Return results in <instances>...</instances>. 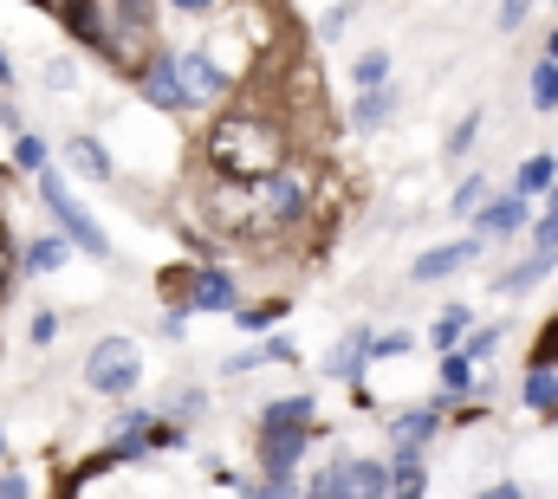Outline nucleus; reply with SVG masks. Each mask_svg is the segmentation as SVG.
<instances>
[{
  "mask_svg": "<svg viewBox=\"0 0 558 499\" xmlns=\"http://www.w3.org/2000/svg\"><path fill=\"white\" fill-rule=\"evenodd\" d=\"M305 175L292 169H274V175H254V182H234V188H208V221L221 234H241V241H267L279 228L305 221Z\"/></svg>",
  "mask_w": 558,
  "mask_h": 499,
  "instance_id": "obj_1",
  "label": "nucleus"
},
{
  "mask_svg": "<svg viewBox=\"0 0 558 499\" xmlns=\"http://www.w3.org/2000/svg\"><path fill=\"white\" fill-rule=\"evenodd\" d=\"M286 156H292L286 124L260 118V111H228V118H215V130H208V169L228 175V182L274 175V169H286Z\"/></svg>",
  "mask_w": 558,
  "mask_h": 499,
  "instance_id": "obj_2",
  "label": "nucleus"
},
{
  "mask_svg": "<svg viewBox=\"0 0 558 499\" xmlns=\"http://www.w3.org/2000/svg\"><path fill=\"white\" fill-rule=\"evenodd\" d=\"M143 376V357L131 338H105L98 351H92V364H85V382L98 389V395H131Z\"/></svg>",
  "mask_w": 558,
  "mask_h": 499,
  "instance_id": "obj_3",
  "label": "nucleus"
},
{
  "mask_svg": "<svg viewBox=\"0 0 558 499\" xmlns=\"http://www.w3.org/2000/svg\"><path fill=\"white\" fill-rule=\"evenodd\" d=\"M39 195H46V208L59 215V228H65L78 247H85V253H105V228H98V221H92V215L72 202V188H65L59 175H46V169H39Z\"/></svg>",
  "mask_w": 558,
  "mask_h": 499,
  "instance_id": "obj_4",
  "label": "nucleus"
},
{
  "mask_svg": "<svg viewBox=\"0 0 558 499\" xmlns=\"http://www.w3.org/2000/svg\"><path fill=\"white\" fill-rule=\"evenodd\" d=\"M169 65H175V85H182V105H208V98H221V92H228V78H221V72H215V65H208L202 52H175Z\"/></svg>",
  "mask_w": 558,
  "mask_h": 499,
  "instance_id": "obj_5",
  "label": "nucleus"
},
{
  "mask_svg": "<svg viewBox=\"0 0 558 499\" xmlns=\"http://www.w3.org/2000/svg\"><path fill=\"white\" fill-rule=\"evenodd\" d=\"M474 215H481V241H500V234H520V228H526V195L513 188V195H500V202H481Z\"/></svg>",
  "mask_w": 558,
  "mask_h": 499,
  "instance_id": "obj_6",
  "label": "nucleus"
},
{
  "mask_svg": "<svg viewBox=\"0 0 558 499\" xmlns=\"http://www.w3.org/2000/svg\"><path fill=\"white\" fill-rule=\"evenodd\" d=\"M474 253H481V241H448V247H428L416 266H410V279H422V285H428V279H448V272H461Z\"/></svg>",
  "mask_w": 558,
  "mask_h": 499,
  "instance_id": "obj_7",
  "label": "nucleus"
},
{
  "mask_svg": "<svg viewBox=\"0 0 558 499\" xmlns=\"http://www.w3.org/2000/svg\"><path fill=\"white\" fill-rule=\"evenodd\" d=\"M305 454V428H260V461L267 474H292Z\"/></svg>",
  "mask_w": 558,
  "mask_h": 499,
  "instance_id": "obj_8",
  "label": "nucleus"
},
{
  "mask_svg": "<svg viewBox=\"0 0 558 499\" xmlns=\"http://www.w3.org/2000/svg\"><path fill=\"white\" fill-rule=\"evenodd\" d=\"M195 305H202V312H234V279H228L221 266L195 272Z\"/></svg>",
  "mask_w": 558,
  "mask_h": 499,
  "instance_id": "obj_9",
  "label": "nucleus"
},
{
  "mask_svg": "<svg viewBox=\"0 0 558 499\" xmlns=\"http://www.w3.org/2000/svg\"><path fill=\"white\" fill-rule=\"evenodd\" d=\"M143 92H149V105L182 111V85H175V65H169V59H156V65L143 72Z\"/></svg>",
  "mask_w": 558,
  "mask_h": 499,
  "instance_id": "obj_10",
  "label": "nucleus"
},
{
  "mask_svg": "<svg viewBox=\"0 0 558 499\" xmlns=\"http://www.w3.org/2000/svg\"><path fill=\"white\" fill-rule=\"evenodd\" d=\"M390 111H397V92H390V85H364V98L351 105V118H357V130H377L384 118H390Z\"/></svg>",
  "mask_w": 558,
  "mask_h": 499,
  "instance_id": "obj_11",
  "label": "nucleus"
},
{
  "mask_svg": "<svg viewBox=\"0 0 558 499\" xmlns=\"http://www.w3.org/2000/svg\"><path fill=\"white\" fill-rule=\"evenodd\" d=\"M260 428H312V395H279V402H267Z\"/></svg>",
  "mask_w": 558,
  "mask_h": 499,
  "instance_id": "obj_12",
  "label": "nucleus"
},
{
  "mask_svg": "<svg viewBox=\"0 0 558 499\" xmlns=\"http://www.w3.org/2000/svg\"><path fill=\"white\" fill-rule=\"evenodd\" d=\"M526 409L558 415V376H553V364H533V376H526Z\"/></svg>",
  "mask_w": 558,
  "mask_h": 499,
  "instance_id": "obj_13",
  "label": "nucleus"
},
{
  "mask_svg": "<svg viewBox=\"0 0 558 499\" xmlns=\"http://www.w3.org/2000/svg\"><path fill=\"white\" fill-rule=\"evenodd\" d=\"M72 169H78V175H92V182H111V156H105L92 136H72Z\"/></svg>",
  "mask_w": 558,
  "mask_h": 499,
  "instance_id": "obj_14",
  "label": "nucleus"
},
{
  "mask_svg": "<svg viewBox=\"0 0 558 499\" xmlns=\"http://www.w3.org/2000/svg\"><path fill=\"white\" fill-rule=\"evenodd\" d=\"M553 175H558L553 156H526V162H520V175H513V188L533 202V195H546V188H553Z\"/></svg>",
  "mask_w": 558,
  "mask_h": 499,
  "instance_id": "obj_15",
  "label": "nucleus"
},
{
  "mask_svg": "<svg viewBox=\"0 0 558 499\" xmlns=\"http://www.w3.org/2000/svg\"><path fill=\"white\" fill-rule=\"evenodd\" d=\"M371 364V331H351L338 351H331V376H351V370H364Z\"/></svg>",
  "mask_w": 558,
  "mask_h": 499,
  "instance_id": "obj_16",
  "label": "nucleus"
},
{
  "mask_svg": "<svg viewBox=\"0 0 558 499\" xmlns=\"http://www.w3.org/2000/svg\"><path fill=\"white\" fill-rule=\"evenodd\" d=\"M351 474V494H390V467L384 461H344Z\"/></svg>",
  "mask_w": 558,
  "mask_h": 499,
  "instance_id": "obj_17",
  "label": "nucleus"
},
{
  "mask_svg": "<svg viewBox=\"0 0 558 499\" xmlns=\"http://www.w3.org/2000/svg\"><path fill=\"white\" fill-rule=\"evenodd\" d=\"M422 487H428V474H422L416 448H403V454H397V467H390V494H422Z\"/></svg>",
  "mask_w": 558,
  "mask_h": 499,
  "instance_id": "obj_18",
  "label": "nucleus"
},
{
  "mask_svg": "<svg viewBox=\"0 0 558 499\" xmlns=\"http://www.w3.org/2000/svg\"><path fill=\"white\" fill-rule=\"evenodd\" d=\"M461 338H468V305H448V312L435 318V344H441V351H454Z\"/></svg>",
  "mask_w": 558,
  "mask_h": 499,
  "instance_id": "obj_19",
  "label": "nucleus"
},
{
  "mask_svg": "<svg viewBox=\"0 0 558 499\" xmlns=\"http://www.w3.org/2000/svg\"><path fill=\"white\" fill-rule=\"evenodd\" d=\"M533 105H539V111H558V59L533 65Z\"/></svg>",
  "mask_w": 558,
  "mask_h": 499,
  "instance_id": "obj_20",
  "label": "nucleus"
},
{
  "mask_svg": "<svg viewBox=\"0 0 558 499\" xmlns=\"http://www.w3.org/2000/svg\"><path fill=\"white\" fill-rule=\"evenodd\" d=\"M435 422H441L435 409H416V415H403V422H397V441H403V448H416V441H428V435H435Z\"/></svg>",
  "mask_w": 558,
  "mask_h": 499,
  "instance_id": "obj_21",
  "label": "nucleus"
},
{
  "mask_svg": "<svg viewBox=\"0 0 558 499\" xmlns=\"http://www.w3.org/2000/svg\"><path fill=\"white\" fill-rule=\"evenodd\" d=\"M546 272H553V253H539V259H526V266H520V272H507L500 285H507V292H526V285H539Z\"/></svg>",
  "mask_w": 558,
  "mask_h": 499,
  "instance_id": "obj_22",
  "label": "nucleus"
},
{
  "mask_svg": "<svg viewBox=\"0 0 558 499\" xmlns=\"http://www.w3.org/2000/svg\"><path fill=\"white\" fill-rule=\"evenodd\" d=\"M26 266H33V272H59V266H65V241H33V247H26Z\"/></svg>",
  "mask_w": 558,
  "mask_h": 499,
  "instance_id": "obj_23",
  "label": "nucleus"
},
{
  "mask_svg": "<svg viewBox=\"0 0 558 499\" xmlns=\"http://www.w3.org/2000/svg\"><path fill=\"white\" fill-rule=\"evenodd\" d=\"M234 318H241V331H267L286 318V305H234Z\"/></svg>",
  "mask_w": 558,
  "mask_h": 499,
  "instance_id": "obj_24",
  "label": "nucleus"
},
{
  "mask_svg": "<svg viewBox=\"0 0 558 499\" xmlns=\"http://www.w3.org/2000/svg\"><path fill=\"white\" fill-rule=\"evenodd\" d=\"M441 382H448V389H468V382H474V364H468V351H461V344L441 357Z\"/></svg>",
  "mask_w": 558,
  "mask_h": 499,
  "instance_id": "obj_25",
  "label": "nucleus"
},
{
  "mask_svg": "<svg viewBox=\"0 0 558 499\" xmlns=\"http://www.w3.org/2000/svg\"><path fill=\"white\" fill-rule=\"evenodd\" d=\"M481 202H487V182H481V175H468V182L454 188V202H448V208H454V215H474Z\"/></svg>",
  "mask_w": 558,
  "mask_h": 499,
  "instance_id": "obj_26",
  "label": "nucleus"
},
{
  "mask_svg": "<svg viewBox=\"0 0 558 499\" xmlns=\"http://www.w3.org/2000/svg\"><path fill=\"white\" fill-rule=\"evenodd\" d=\"M384 72H390V59H384V52H364L351 78H357V85H384Z\"/></svg>",
  "mask_w": 558,
  "mask_h": 499,
  "instance_id": "obj_27",
  "label": "nucleus"
},
{
  "mask_svg": "<svg viewBox=\"0 0 558 499\" xmlns=\"http://www.w3.org/2000/svg\"><path fill=\"white\" fill-rule=\"evenodd\" d=\"M13 156H20V169H39V162H46V143H39V136H20Z\"/></svg>",
  "mask_w": 558,
  "mask_h": 499,
  "instance_id": "obj_28",
  "label": "nucleus"
},
{
  "mask_svg": "<svg viewBox=\"0 0 558 499\" xmlns=\"http://www.w3.org/2000/svg\"><path fill=\"white\" fill-rule=\"evenodd\" d=\"M312 494H351V474H344V467H325V474L312 480Z\"/></svg>",
  "mask_w": 558,
  "mask_h": 499,
  "instance_id": "obj_29",
  "label": "nucleus"
},
{
  "mask_svg": "<svg viewBox=\"0 0 558 499\" xmlns=\"http://www.w3.org/2000/svg\"><path fill=\"white\" fill-rule=\"evenodd\" d=\"M533 364H558V318L539 331V344H533Z\"/></svg>",
  "mask_w": 558,
  "mask_h": 499,
  "instance_id": "obj_30",
  "label": "nucleus"
},
{
  "mask_svg": "<svg viewBox=\"0 0 558 499\" xmlns=\"http://www.w3.org/2000/svg\"><path fill=\"white\" fill-rule=\"evenodd\" d=\"M118 13H124V26H131V33L149 26V0H118Z\"/></svg>",
  "mask_w": 558,
  "mask_h": 499,
  "instance_id": "obj_31",
  "label": "nucleus"
},
{
  "mask_svg": "<svg viewBox=\"0 0 558 499\" xmlns=\"http://www.w3.org/2000/svg\"><path fill=\"white\" fill-rule=\"evenodd\" d=\"M526 7H533V0H500V26H507V33H520V20H526Z\"/></svg>",
  "mask_w": 558,
  "mask_h": 499,
  "instance_id": "obj_32",
  "label": "nucleus"
},
{
  "mask_svg": "<svg viewBox=\"0 0 558 499\" xmlns=\"http://www.w3.org/2000/svg\"><path fill=\"white\" fill-rule=\"evenodd\" d=\"M539 253H558V208L539 221Z\"/></svg>",
  "mask_w": 558,
  "mask_h": 499,
  "instance_id": "obj_33",
  "label": "nucleus"
},
{
  "mask_svg": "<svg viewBox=\"0 0 558 499\" xmlns=\"http://www.w3.org/2000/svg\"><path fill=\"white\" fill-rule=\"evenodd\" d=\"M260 364H292V344H286V338H274V344L260 351Z\"/></svg>",
  "mask_w": 558,
  "mask_h": 499,
  "instance_id": "obj_34",
  "label": "nucleus"
},
{
  "mask_svg": "<svg viewBox=\"0 0 558 499\" xmlns=\"http://www.w3.org/2000/svg\"><path fill=\"white\" fill-rule=\"evenodd\" d=\"M52 331H59V318H52V312H39V318H33V338H39V344H52Z\"/></svg>",
  "mask_w": 558,
  "mask_h": 499,
  "instance_id": "obj_35",
  "label": "nucleus"
},
{
  "mask_svg": "<svg viewBox=\"0 0 558 499\" xmlns=\"http://www.w3.org/2000/svg\"><path fill=\"white\" fill-rule=\"evenodd\" d=\"M494 344H500V331H474V344H468V357H487Z\"/></svg>",
  "mask_w": 558,
  "mask_h": 499,
  "instance_id": "obj_36",
  "label": "nucleus"
},
{
  "mask_svg": "<svg viewBox=\"0 0 558 499\" xmlns=\"http://www.w3.org/2000/svg\"><path fill=\"white\" fill-rule=\"evenodd\" d=\"M474 124H481V118H461V130H454V143H448V149H454V156H461V149H468V143H474Z\"/></svg>",
  "mask_w": 558,
  "mask_h": 499,
  "instance_id": "obj_37",
  "label": "nucleus"
},
{
  "mask_svg": "<svg viewBox=\"0 0 558 499\" xmlns=\"http://www.w3.org/2000/svg\"><path fill=\"white\" fill-rule=\"evenodd\" d=\"M175 7H182V13H202V7H208V0H175Z\"/></svg>",
  "mask_w": 558,
  "mask_h": 499,
  "instance_id": "obj_38",
  "label": "nucleus"
},
{
  "mask_svg": "<svg viewBox=\"0 0 558 499\" xmlns=\"http://www.w3.org/2000/svg\"><path fill=\"white\" fill-rule=\"evenodd\" d=\"M546 59H558V33H553V39H546Z\"/></svg>",
  "mask_w": 558,
  "mask_h": 499,
  "instance_id": "obj_39",
  "label": "nucleus"
},
{
  "mask_svg": "<svg viewBox=\"0 0 558 499\" xmlns=\"http://www.w3.org/2000/svg\"><path fill=\"white\" fill-rule=\"evenodd\" d=\"M553 266H558V253H553Z\"/></svg>",
  "mask_w": 558,
  "mask_h": 499,
  "instance_id": "obj_40",
  "label": "nucleus"
}]
</instances>
